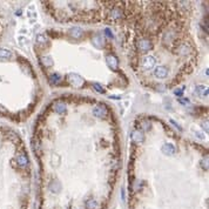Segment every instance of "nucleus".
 Wrapping results in <instances>:
<instances>
[{"mask_svg":"<svg viewBox=\"0 0 209 209\" xmlns=\"http://www.w3.org/2000/svg\"><path fill=\"white\" fill-rule=\"evenodd\" d=\"M15 161H16V165H18V167L23 168V169H26L29 165V160H28V156L27 154L25 153H20L16 155V158H15Z\"/></svg>","mask_w":209,"mask_h":209,"instance_id":"1","label":"nucleus"},{"mask_svg":"<svg viewBox=\"0 0 209 209\" xmlns=\"http://www.w3.org/2000/svg\"><path fill=\"white\" fill-rule=\"evenodd\" d=\"M137 48L140 52H148L153 48V44L147 39H141L137 42Z\"/></svg>","mask_w":209,"mask_h":209,"instance_id":"2","label":"nucleus"},{"mask_svg":"<svg viewBox=\"0 0 209 209\" xmlns=\"http://www.w3.org/2000/svg\"><path fill=\"white\" fill-rule=\"evenodd\" d=\"M167 68L165 66H159V67H156L155 68V71H154V75L156 78H159V79H165L167 76Z\"/></svg>","mask_w":209,"mask_h":209,"instance_id":"3","label":"nucleus"},{"mask_svg":"<svg viewBox=\"0 0 209 209\" xmlns=\"http://www.w3.org/2000/svg\"><path fill=\"white\" fill-rule=\"evenodd\" d=\"M155 62H156V61H155V58H154V57H147V58L143 59L142 66H143L146 69H152V68L154 67Z\"/></svg>","mask_w":209,"mask_h":209,"instance_id":"4","label":"nucleus"},{"mask_svg":"<svg viewBox=\"0 0 209 209\" xmlns=\"http://www.w3.org/2000/svg\"><path fill=\"white\" fill-rule=\"evenodd\" d=\"M93 114L96 117H106L107 116V109L103 107H95L93 109Z\"/></svg>","mask_w":209,"mask_h":209,"instance_id":"5","label":"nucleus"},{"mask_svg":"<svg viewBox=\"0 0 209 209\" xmlns=\"http://www.w3.org/2000/svg\"><path fill=\"white\" fill-rule=\"evenodd\" d=\"M107 61H108V65L112 69H117V59L114 55H108Z\"/></svg>","mask_w":209,"mask_h":209,"instance_id":"6","label":"nucleus"},{"mask_svg":"<svg viewBox=\"0 0 209 209\" xmlns=\"http://www.w3.org/2000/svg\"><path fill=\"white\" fill-rule=\"evenodd\" d=\"M121 16H122V12H121L119 8H114L112 12H111V18L113 20H119Z\"/></svg>","mask_w":209,"mask_h":209,"instance_id":"7","label":"nucleus"},{"mask_svg":"<svg viewBox=\"0 0 209 209\" xmlns=\"http://www.w3.org/2000/svg\"><path fill=\"white\" fill-rule=\"evenodd\" d=\"M162 152L167 155H171L175 153V147H174L173 145H165L163 148H162Z\"/></svg>","mask_w":209,"mask_h":209,"instance_id":"8","label":"nucleus"},{"mask_svg":"<svg viewBox=\"0 0 209 209\" xmlns=\"http://www.w3.org/2000/svg\"><path fill=\"white\" fill-rule=\"evenodd\" d=\"M132 135H133V140L136 141V142H141L143 140V134L141 132H139V130H134Z\"/></svg>","mask_w":209,"mask_h":209,"instance_id":"9","label":"nucleus"},{"mask_svg":"<svg viewBox=\"0 0 209 209\" xmlns=\"http://www.w3.org/2000/svg\"><path fill=\"white\" fill-rule=\"evenodd\" d=\"M54 109H55L57 113L62 114L66 111V106H65V103H62V102H57L55 106H54Z\"/></svg>","mask_w":209,"mask_h":209,"instance_id":"10","label":"nucleus"},{"mask_svg":"<svg viewBox=\"0 0 209 209\" xmlns=\"http://www.w3.org/2000/svg\"><path fill=\"white\" fill-rule=\"evenodd\" d=\"M93 42H94V45L96 46V47H101L102 45H103V39L101 38V36H95L94 38H93Z\"/></svg>","mask_w":209,"mask_h":209,"instance_id":"11","label":"nucleus"},{"mask_svg":"<svg viewBox=\"0 0 209 209\" xmlns=\"http://www.w3.org/2000/svg\"><path fill=\"white\" fill-rule=\"evenodd\" d=\"M72 36L74 37V38H80L81 36H82V31H81V28H79V27H74V28H72Z\"/></svg>","mask_w":209,"mask_h":209,"instance_id":"12","label":"nucleus"},{"mask_svg":"<svg viewBox=\"0 0 209 209\" xmlns=\"http://www.w3.org/2000/svg\"><path fill=\"white\" fill-rule=\"evenodd\" d=\"M4 29H5V24H4V19H3V15L0 14V38H1L3 33H4Z\"/></svg>","mask_w":209,"mask_h":209,"instance_id":"13","label":"nucleus"},{"mask_svg":"<svg viewBox=\"0 0 209 209\" xmlns=\"http://www.w3.org/2000/svg\"><path fill=\"white\" fill-rule=\"evenodd\" d=\"M196 92H197L199 94H201V95H204V94L208 93V92L206 91V87H204V86H197V87H196Z\"/></svg>","mask_w":209,"mask_h":209,"instance_id":"14","label":"nucleus"},{"mask_svg":"<svg viewBox=\"0 0 209 209\" xmlns=\"http://www.w3.org/2000/svg\"><path fill=\"white\" fill-rule=\"evenodd\" d=\"M94 87L96 88V92H99V93H103L104 92V89L102 88V86H100L99 83H94Z\"/></svg>","mask_w":209,"mask_h":209,"instance_id":"15","label":"nucleus"},{"mask_svg":"<svg viewBox=\"0 0 209 209\" xmlns=\"http://www.w3.org/2000/svg\"><path fill=\"white\" fill-rule=\"evenodd\" d=\"M106 34H107V36H108V37H111V38H113V34H112V32H111V31H109V29H108V28H107V29H106Z\"/></svg>","mask_w":209,"mask_h":209,"instance_id":"16","label":"nucleus"},{"mask_svg":"<svg viewBox=\"0 0 209 209\" xmlns=\"http://www.w3.org/2000/svg\"><path fill=\"white\" fill-rule=\"evenodd\" d=\"M57 78H60V76H59L58 74H55V79H57ZM52 79H54V75H52ZM57 82H58V80H55V83H57Z\"/></svg>","mask_w":209,"mask_h":209,"instance_id":"17","label":"nucleus"},{"mask_svg":"<svg viewBox=\"0 0 209 209\" xmlns=\"http://www.w3.org/2000/svg\"><path fill=\"white\" fill-rule=\"evenodd\" d=\"M181 93H182V91H175V94H176V95H181Z\"/></svg>","mask_w":209,"mask_h":209,"instance_id":"18","label":"nucleus"}]
</instances>
